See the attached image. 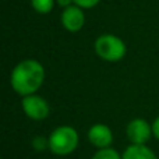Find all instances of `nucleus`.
I'll return each mask as SVG.
<instances>
[{"label":"nucleus","instance_id":"5","mask_svg":"<svg viewBox=\"0 0 159 159\" xmlns=\"http://www.w3.org/2000/svg\"><path fill=\"white\" fill-rule=\"evenodd\" d=\"M127 138L135 145H145V143L151 138L152 126H149L148 121L144 119H134L127 124Z\"/></svg>","mask_w":159,"mask_h":159},{"label":"nucleus","instance_id":"11","mask_svg":"<svg viewBox=\"0 0 159 159\" xmlns=\"http://www.w3.org/2000/svg\"><path fill=\"white\" fill-rule=\"evenodd\" d=\"M101 0H74V3L81 8H92L95 7Z\"/></svg>","mask_w":159,"mask_h":159},{"label":"nucleus","instance_id":"13","mask_svg":"<svg viewBox=\"0 0 159 159\" xmlns=\"http://www.w3.org/2000/svg\"><path fill=\"white\" fill-rule=\"evenodd\" d=\"M59 6H61V7H70L71 6V3H74V0H57Z\"/></svg>","mask_w":159,"mask_h":159},{"label":"nucleus","instance_id":"8","mask_svg":"<svg viewBox=\"0 0 159 159\" xmlns=\"http://www.w3.org/2000/svg\"><path fill=\"white\" fill-rule=\"evenodd\" d=\"M123 159H158V157L148 147L131 144V145L124 151Z\"/></svg>","mask_w":159,"mask_h":159},{"label":"nucleus","instance_id":"6","mask_svg":"<svg viewBox=\"0 0 159 159\" xmlns=\"http://www.w3.org/2000/svg\"><path fill=\"white\" fill-rule=\"evenodd\" d=\"M85 24V16L82 13L81 7L78 6H70L66 7L61 13V25L64 30L70 32H77Z\"/></svg>","mask_w":159,"mask_h":159},{"label":"nucleus","instance_id":"1","mask_svg":"<svg viewBox=\"0 0 159 159\" xmlns=\"http://www.w3.org/2000/svg\"><path fill=\"white\" fill-rule=\"evenodd\" d=\"M45 81V69L39 61L27 59L14 67L11 73L10 82L13 89L18 95H34L35 91L42 87Z\"/></svg>","mask_w":159,"mask_h":159},{"label":"nucleus","instance_id":"3","mask_svg":"<svg viewBox=\"0 0 159 159\" xmlns=\"http://www.w3.org/2000/svg\"><path fill=\"white\" fill-rule=\"evenodd\" d=\"M95 52L101 59L106 61H119L126 56V43L119 36L112 34H103L95 41Z\"/></svg>","mask_w":159,"mask_h":159},{"label":"nucleus","instance_id":"2","mask_svg":"<svg viewBox=\"0 0 159 159\" xmlns=\"http://www.w3.org/2000/svg\"><path fill=\"white\" fill-rule=\"evenodd\" d=\"M48 147L55 155L64 157L75 151L78 147V133L70 126L55 129L48 140Z\"/></svg>","mask_w":159,"mask_h":159},{"label":"nucleus","instance_id":"4","mask_svg":"<svg viewBox=\"0 0 159 159\" xmlns=\"http://www.w3.org/2000/svg\"><path fill=\"white\" fill-rule=\"evenodd\" d=\"M22 109L25 115L32 120H43L49 116V103L38 95H28L22 99Z\"/></svg>","mask_w":159,"mask_h":159},{"label":"nucleus","instance_id":"12","mask_svg":"<svg viewBox=\"0 0 159 159\" xmlns=\"http://www.w3.org/2000/svg\"><path fill=\"white\" fill-rule=\"evenodd\" d=\"M152 133H154V135L159 140V116L155 119L154 124H152Z\"/></svg>","mask_w":159,"mask_h":159},{"label":"nucleus","instance_id":"7","mask_svg":"<svg viewBox=\"0 0 159 159\" xmlns=\"http://www.w3.org/2000/svg\"><path fill=\"white\" fill-rule=\"evenodd\" d=\"M88 140L98 149L109 148V145L113 141L112 130L106 124H93L88 131Z\"/></svg>","mask_w":159,"mask_h":159},{"label":"nucleus","instance_id":"9","mask_svg":"<svg viewBox=\"0 0 159 159\" xmlns=\"http://www.w3.org/2000/svg\"><path fill=\"white\" fill-rule=\"evenodd\" d=\"M31 4L39 14H48L53 10L55 0H31Z\"/></svg>","mask_w":159,"mask_h":159},{"label":"nucleus","instance_id":"10","mask_svg":"<svg viewBox=\"0 0 159 159\" xmlns=\"http://www.w3.org/2000/svg\"><path fill=\"white\" fill-rule=\"evenodd\" d=\"M92 159H123V157H120L119 152L112 148H103L99 149L92 157Z\"/></svg>","mask_w":159,"mask_h":159}]
</instances>
